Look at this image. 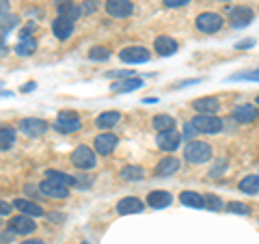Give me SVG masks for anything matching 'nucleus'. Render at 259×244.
I'll list each match as a JSON object with an SVG mask.
<instances>
[{
    "label": "nucleus",
    "instance_id": "nucleus-1",
    "mask_svg": "<svg viewBox=\"0 0 259 244\" xmlns=\"http://www.w3.org/2000/svg\"><path fill=\"white\" fill-rule=\"evenodd\" d=\"M184 158L190 165H205L212 160V147L203 141H190L184 149Z\"/></svg>",
    "mask_w": 259,
    "mask_h": 244
},
{
    "label": "nucleus",
    "instance_id": "nucleus-2",
    "mask_svg": "<svg viewBox=\"0 0 259 244\" xmlns=\"http://www.w3.org/2000/svg\"><path fill=\"white\" fill-rule=\"evenodd\" d=\"M223 15L221 13H214V11H205L197 15V20H194V26H197L199 32H205V35H212V32H218L223 28Z\"/></svg>",
    "mask_w": 259,
    "mask_h": 244
},
{
    "label": "nucleus",
    "instance_id": "nucleus-3",
    "mask_svg": "<svg viewBox=\"0 0 259 244\" xmlns=\"http://www.w3.org/2000/svg\"><path fill=\"white\" fill-rule=\"evenodd\" d=\"M190 124L201 134H216V132H221V130L225 128V121L221 117H216V115H197Z\"/></svg>",
    "mask_w": 259,
    "mask_h": 244
},
{
    "label": "nucleus",
    "instance_id": "nucleus-4",
    "mask_svg": "<svg viewBox=\"0 0 259 244\" xmlns=\"http://www.w3.org/2000/svg\"><path fill=\"white\" fill-rule=\"evenodd\" d=\"M80 128H82V121H80V117L76 115V112H71V110L59 112L56 124H54V130L56 132H61V134H74V132H78Z\"/></svg>",
    "mask_w": 259,
    "mask_h": 244
},
{
    "label": "nucleus",
    "instance_id": "nucleus-5",
    "mask_svg": "<svg viewBox=\"0 0 259 244\" xmlns=\"http://www.w3.org/2000/svg\"><path fill=\"white\" fill-rule=\"evenodd\" d=\"M71 165L80 171H89L97 165V158H95V151L91 147H87V145H80V147L74 149L71 153Z\"/></svg>",
    "mask_w": 259,
    "mask_h": 244
},
{
    "label": "nucleus",
    "instance_id": "nucleus-6",
    "mask_svg": "<svg viewBox=\"0 0 259 244\" xmlns=\"http://www.w3.org/2000/svg\"><path fill=\"white\" fill-rule=\"evenodd\" d=\"M119 59L123 63H130V65H136V63H147L151 59V52L147 48L143 46H130V48H123L119 52Z\"/></svg>",
    "mask_w": 259,
    "mask_h": 244
},
{
    "label": "nucleus",
    "instance_id": "nucleus-7",
    "mask_svg": "<svg viewBox=\"0 0 259 244\" xmlns=\"http://www.w3.org/2000/svg\"><path fill=\"white\" fill-rule=\"evenodd\" d=\"M7 227H9L7 231H11L13 235H30V233H35V229H37V225L32 223V218L26 216V214L13 216Z\"/></svg>",
    "mask_w": 259,
    "mask_h": 244
},
{
    "label": "nucleus",
    "instance_id": "nucleus-8",
    "mask_svg": "<svg viewBox=\"0 0 259 244\" xmlns=\"http://www.w3.org/2000/svg\"><path fill=\"white\" fill-rule=\"evenodd\" d=\"M253 18H255V11L250 9V7H233V9L229 11V24L233 28H244V26H248L250 22H253Z\"/></svg>",
    "mask_w": 259,
    "mask_h": 244
},
{
    "label": "nucleus",
    "instance_id": "nucleus-9",
    "mask_svg": "<svg viewBox=\"0 0 259 244\" xmlns=\"http://www.w3.org/2000/svg\"><path fill=\"white\" fill-rule=\"evenodd\" d=\"M158 147L162 151H175L177 147L182 145V134L177 130H164V132H158V138H156Z\"/></svg>",
    "mask_w": 259,
    "mask_h": 244
},
{
    "label": "nucleus",
    "instance_id": "nucleus-10",
    "mask_svg": "<svg viewBox=\"0 0 259 244\" xmlns=\"http://www.w3.org/2000/svg\"><path fill=\"white\" fill-rule=\"evenodd\" d=\"M259 117V110L255 104H238L236 108L231 110V119L238 121V124H253Z\"/></svg>",
    "mask_w": 259,
    "mask_h": 244
},
{
    "label": "nucleus",
    "instance_id": "nucleus-11",
    "mask_svg": "<svg viewBox=\"0 0 259 244\" xmlns=\"http://www.w3.org/2000/svg\"><path fill=\"white\" fill-rule=\"evenodd\" d=\"M39 190H41V194H46V197H52V199H67L69 197V186L65 184H59L54 180H46L39 184Z\"/></svg>",
    "mask_w": 259,
    "mask_h": 244
},
{
    "label": "nucleus",
    "instance_id": "nucleus-12",
    "mask_svg": "<svg viewBox=\"0 0 259 244\" xmlns=\"http://www.w3.org/2000/svg\"><path fill=\"white\" fill-rule=\"evenodd\" d=\"M46 130H48V124L44 119H37V117H26V119H22L20 121V132L22 134H26V136H41L46 134Z\"/></svg>",
    "mask_w": 259,
    "mask_h": 244
},
{
    "label": "nucleus",
    "instance_id": "nucleus-13",
    "mask_svg": "<svg viewBox=\"0 0 259 244\" xmlns=\"http://www.w3.org/2000/svg\"><path fill=\"white\" fill-rule=\"evenodd\" d=\"M134 11V5L132 0H106V13L110 18H127V15H132Z\"/></svg>",
    "mask_w": 259,
    "mask_h": 244
},
{
    "label": "nucleus",
    "instance_id": "nucleus-14",
    "mask_svg": "<svg viewBox=\"0 0 259 244\" xmlns=\"http://www.w3.org/2000/svg\"><path fill=\"white\" fill-rule=\"evenodd\" d=\"M192 108L199 112V115H216L218 110H221V100L218 97H199V100L192 102Z\"/></svg>",
    "mask_w": 259,
    "mask_h": 244
},
{
    "label": "nucleus",
    "instance_id": "nucleus-15",
    "mask_svg": "<svg viewBox=\"0 0 259 244\" xmlns=\"http://www.w3.org/2000/svg\"><path fill=\"white\" fill-rule=\"evenodd\" d=\"M119 143V138L112 134V132H104V134H97L95 136V151L102 153V156H108V153L115 151Z\"/></svg>",
    "mask_w": 259,
    "mask_h": 244
},
{
    "label": "nucleus",
    "instance_id": "nucleus-16",
    "mask_svg": "<svg viewBox=\"0 0 259 244\" xmlns=\"http://www.w3.org/2000/svg\"><path fill=\"white\" fill-rule=\"evenodd\" d=\"M180 167H182L180 158H175V156H166V158H162V160L158 162V165H156V169H153V173H156V177H168V175L177 173V171H180Z\"/></svg>",
    "mask_w": 259,
    "mask_h": 244
},
{
    "label": "nucleus",
    "instance_id": "nucleus-17",
    "mask_svg": "<svg viewBox=\"0 0 259 244\" xmlns=\"http://www.w3.org/2000/svg\"><path fill=\"white\" fill-rule=\"evenodd\" d=\"M52 32H54L56 39L67 42V39L71 37V32H74V22H71L69 18H63V15H59V18L52 22Z\"/></svg>",
    "mask_w": 259,
    "mask_h": 244
},
{
    "label": "nucleus",
    "instance_id": "nucleus-18",
    "mask_svg": "<svg viewBox=\"0 0 259 244\" xmlns=\"http://www.w3.org/2000/svg\"><path fill=\"white\" fill-rule=\"evenodd\" d=\"M145 210V203L136 197H123L117 203V212L121 216H127V214H141Z\"/></svg>",
    "mask_w": 259,
    "mask_h": 244
},
{
    "label": "nucleus",
    "instance_id": "nucleus-19",
    "mask_svg": "<svg viewBox=\"0 0 259 244\" xmlns=\"http://www.w3.org/2000/svg\"><path fill=\"white\" fill-rule=\"evenodd\" d=\"M153 48H156V52L160 54V56H171V54H175L177 52V42L173 37H168V35H160V37H156V42H153Z\"/></svg>",
    "mask_w": 259,
    "mask_h": 244
},
{
    "label": "nucleus",
    "instance_id": "nucleus-20",
    "mask_svg": "<svg viewBox=\"0 0 259 244\" xmlns=\"http://www.w3.org/2000/svg\"><path fill=\"white\" fill-rule=\"evenodd\" d=\"M171 192H166V190H153L149 192V197H147V206L153 208V210H164L166 206H171Z\"/></svg>",
    "mask_w": 259,
    "mask_h": 244
},
{
    "label": "nucleus",
    "instance_id": "nucleus-21",
    "mask_svg": "<svg viewBox=\"0 0 259 244\" xmlns=\"http://www.w3.org/2000/svg\"><path fill=\"white\" fill-rule=\"evenodd\" d=\"M13 208L20 210V212L26 214V216H44V208L35 201H28V199H15Z\"/></svg>",
    "mask_w": 259,
    "mask_h": 244
},
{
    "label": "nucleus",
    "instance_id": "nucleus-22",
    "mask_svg": "<svg viewBox=\"0 0 259 244\" xmlns=\"http://www.w3.org/2000/svg\"><path fill=\"white\" fill-rule=\"evenodd\" d=\"M37 50V39L30 35H20V42L15 46V54L18 56H30Z\"/></svg>",
    "mask_w": 259,
    "mask_h": 244
},
{
    "label": "nucleus",
    "instance_id": "nucleus-23",
    "mask_svg": "<svg viewBox=\"0 0 259 244\" xmlns=\"http://www.w3.org/2000/svg\"><path fill=\"white\" fill-rule=\"evenodd\" d=\"M119 119H121V112H117V110H106V112H102V115H97L95 126L100 128V130H110L112 126L119 124Z\"/></svg>",
    "mask_w": 259,
    "mask_h": 244
},
{
    "label": "nucleus",
    "instance_id": "nucleus-24",
    "mask_svg": "<svg viewBox=\"0 0 259 244\" xmlns=\"http://www.w3.org/2000/svg\"><path fill=\"white\" fill-rule=\"evenodd\" d=\"M143 87V80L141 78H125V80H121V83H115L112 85V91H117V93H132L136 91V89H141Z\"/></svg>",
    "mask_w": 259,
    "mask_h": 244
},
{
    "label": "nucleus",
    "instance_id": "nucleus-25",
    "mask_svg": "<svg viewBox=\"0 0 259 244\" xmlns=\"http://www.w3.org/2000/svg\"><path fill=\"white\" fill-rule=\"evenodd\" d=\"M180 201H182V206H188V208H197V210L203 208V197L194 190H184L180 194Z\"/></svg>",
    "mask_w": 259,
    "mask_h": 244
},
{
    "label": "nucleus",
    "instance_id": "nucleus-26",
    "mask_svg": "<svg viewBox=\"0 0 259 244\" xmlns=\"http://www.w3.org/2000/svg\"><path fill=\"white\" fill-rule=\"evenodd\" d=\"M121 180H125V182H139L145 177V171L143 167H136V165H130V167H123L121 169Z\"/></svg>",
    "mask_w": 259,
    "mask_h": 244
},
{
    "label": "nucleus",
    "instance_id": "nucleus-27",
    "mask_svg": "<svg viewBox=\"0 0 259 244\" xmlns=\"http://www.w3.org/2000/svg\"><path fill=\"white\" fill-rule=\"evenodd\" d=\"M238 188L244 194H257L259 192V175H246L244 180L238 184Z\"/></svg>",
    "mask_w": 259,
    "mask_h": 244
},
{
    "label": "nucleus",
    "instance_id": "nucleus-28",
    "mask_svg": "<svg viewBox=\"0 0 259 244\" xmlns=\"http://www.w3.org/2000/svg\"><path fill=\"white\" fill-rule=\"evenodd\" d=\"M15 143V130L9 126H0V149H9Z\"/></svg>",
    "mask_w": 259,
    "mask_h": 244
},
{
    "label": "nucleus",
    "instance_id": "nucleus-29",
    "mask_svg": "<svg viewBox=\"0 0 259 244\" xmlns=\"http://www.w3.org/2000/svg\"><path fill=\"white\" fill-rule=\"evenodd\" d=\"M151 126L158 130V132H164V130H173L175 128V119L171 115H156L151 119Z\"/></svg>",
    "mask_w": 259,
    "mask_h": 244
},
{
    "label": "nucleus",
    "instance_id": "nucleus-30",
    "mask_svg": "<svg viewBox=\"0 0 259 244\" xmlns=\"http://www.w3.org/2000/svg\"><path fill=\"white\" fill-rule=\"evenodd\" d=\"M46 177L48 180H54V182H59V184H65V186H74V177L67 175V173H63V171H46Z\"/></svg>",
    "mask_w": 259,
    "mask_h": 244
},
{
    "label": "nucleus",
    "instance_id": "nucleus-31",
    "mask_svg": "<svg viewBox=\"0 0 259 244\" xmlns=\"http://www.w3.org/2000/svg\"><path fill=\"white\" fill-rule=\"evenodd\" d=\"M80 11H82V9H78V7H76V5H71V3H65V5L59 7V15H63V18H69L71 22L78 20Z\"/></svg>",
    "mask_w": 259,
    "mask_h": 244
},
{
    "label": "nucleus",
    "instance_id": "nucleus-32",
    "mask_svg": "<svg viewBox=\"0 0 259 244\" xmlns=\"http://www.w3.org/2000/svg\"><path fill=\"white\" fill-rule=\"evenodd\" d=\"M110 54H112V52L108 50V48L95 46V48H91V52H89V59H91V61H108Z\"/></svg>",
    "mask_w": 259,
    "mask_h": 244
},
{
    "label": "nucleus",
    "instance_id": "nucleus-33",
    "mask_svg": "<svg viewBox=\"0 0 259 244\" xmlns=\"http://www.w3.org/2000/svg\"><path fill=\"white\" fill-rule=\"evenodd\" d=\"M18 26V18L15 15H3L0 18V35H9V30Z\"/></svg>",
    "mask_w": 259,
    "mask_h": 244
},
{
    "label": "nucleus",
    "instance_id": "nucleus-34",
    "mask_svg": "<svg viewBox=\"0 0 259 244\" xmlns=\"http://www.w3.org/2000/svg\"><path fill=\"white\" fill-rule=\"evenodd\" d=\"M227 212H231V214H242V216H246L250 212V208L246 206V203H240V201H231V203H227Z\"/></svg>",
    "mask_w": 259,
    "mask_h": 244
},
{
    "label": "nucleus",
    "instance_id": "nucleus-35",
    "mask_svg": "<svg viewBox=\"0 0 259 244\" xmlns=\"http://www.w3.org/2000/svg\"><path fill=\"white\" fill-rule=\"evenodd\" d=\"M203 208L205 210H212V212H216V210L223 208V201L216 197V194H205L203 197Z\"/></svg>",
    "mask_w": 259,
    "mask_h": 244
},
{
    "label": "nucleus",
    "instance_id": "nucleus-36",
    "mask_svg": "<svg viewBox=\"0 0 259 244\" xmlns=\"http://www.w3.org/2000/svg\"><path fill=\"white\" fill-rule=\"evenodd\" d=\"M229 80H255V83H259V69H255V71H246V74L231 76Z\"/></svg>",
    "mask_w": 259,
    "mask_h": 244
},
{
    "label": "nucleus",
    "instance_id": "nucleus-37",
    "mask_svg": "<svg viewBox=\"0 0 259 244\" xmlns=\"http://www.w3.org/2000/svg\"><path fill=\"white\" fill-rule=\"evenodd\" d=\"M164 3V7H168V9H180V7H186L190 3V0H162Z\"/></svg>",
    "mask_w": 259,
    "mask_h": 244
},
{
    "label": "nucleus",
    "instance_id": "nucleus-38",
    "mask_svg": "<svg viewBox=\"0 0 259 244\" xmlns=\"http://www.w3.org/2000/svg\"><path fill=\"white\" fill-rule=\"evenodd\" d=\"M97 0H84V5H82V13H93L97 11Z\"/></svg>",
    "mask_w": 259,
    "mask_h": 244
},
{
    "label": "nucleus",
    "instance_id": "nucleus-39",
    "mask_svg": "<svg viewBox=\"0 0 259 244\" xmlns=\"http://www.w3.org/2000/svg\"><path fill=\"white\" fill-rule=\"evenodd\" d=\"M110 76L125 80V78H132V76H134V71H123V69H119V71H110Z\"/></svg>",
    "mask_w": 259,
    "mask_h": 244
},
{
    "label": "nucleus",
    "instance_id": "nucleus-40",
    "mask_svg": "<svg viewBox=\"0 0 259 244\" xmlns=\"http://www.w3.org/2000/svg\"><path fill=\"white\" fill-rule=\"evenodd\" d=\"M255 46V39H244V42H238L236 44V48H238V50H246V48H253Z\"/></svg>",
    "mask_w": 259,
    "mask_h": 244
},
{
    "label": "nucleus",
    "instance_id": "nucleus-41",
    "mask_svg": "<svg viewBox=\"0 0 259 244\" xmlns=\"http://www.w3.org/2000/svg\"><path fill=\"white\" fill-rule=\"evenodd\" d=\"M11 208H13V206H9V203H7V201L0 199V216H9Z\"/></svg>",
    "mask_w": 259,
    "mask_h": 244
},
{
    "label": "nucleus",
    "instance_id": "nucleus-42",
    "mask_svg": "<svg viewBox=\"0 0 259 244\" xmlns=\"http://www.w3.org/2000/svg\"><path fill=\"white\" fill-rule=\"evenodd\" d=\"M9 15V0H0V18Z\"/></svg>",
    "mask_w": 259,
    "mask_h": 244
},
{
    "label": "nucleus",
    "instance_id": "nucleus-43",
    "mask_svg": "<svg viewBox=\"0 0 259 244\" xmlns=\"http://www.w3.org/2000/svg\"><path fill=\"white\" fill-rule=\"evenodd\" d=\"M13 240V233L7 231V233H0V244H9Z\"/></svg>",
    "mask_w": 259,
    "mask_h": 244
},
{
    "label": "nucleus",
    "instance_id": "nucleus-44",
    "mask_svg": "<svg viewBox=\"0 0 259 244\" xmlns=\"http://www.w3.org/2000/svg\"><path fill=\"white\" fill-rule=\"evenodd\" d=\"M35 87H37V83H28V85H24V87H22V93H30V91H35Z\"/></svg>",
    "mask_w": 259,
    "mask_h": 244
},
{
    "label": "nucleus",
    "instance_id": "nucleus-45",
    "mask_svg": "<svg viewBox=\"0 0 259 244\" xmlns=\"http://www.w3.org/2000/svg\"><path fill=\"white\" fill-rule=\"evenodd\" d=\"M188 85H199V80H184V83H180V87H188Z\"/></svg>",
    "mask_w": 259,
    "mask_h": 244
},
{
    "label": "nucleus",
    "instance_id": "nucleus-46",
    "mask_svg": "<svg viewBox=\"0 0 259 244\" xmlns=\"http://www.w3.org/2000/svg\"><path fill=\"white\" fill-rule=\"evenodd\" d=\"M22 244H46L44 240H26V242H22Z\"/></svg>",
    "mask_w": 259,
    "mask_h": 244
},
{
    "label": "nucleus",
    "instance_id": "nucleus-47",
    "mask_svg": "<svg viewBox=\"0 0 259 244\" xmlns=\"http://www.w3.org/2000/svg\"><path fill=\"white\" fill-rule=\"evenodd\" d=\"M143 102H145V104H153V102H158V97H145Z\"/></svg>",
    "mask_w": 259,
    "mask_h": 244
},
{
    "label": "nucleus",
    "instance_id": "nucleus-48",
    "mask_svg": "<svg viewBox=\"0 0 259 244\" xmlns=\"http://www.w3.org/2000/svg\"><path fill=\"white\" fill-rule=\"evenodd\" d=\"M255 106H259V95H257V100H255Z\"/></svg>",
    "mask_w": 259,
    "mask_h": 244
},
{
    "label": "nucleus",
    "instance_id": "nucleus-49",
    "mask_svg": "<svg viewBox=\"0 0 259 244\" xmlns=\"http://www.w3.org/2000/svg\"><path fill=\"white\" fill-rule=\"evenodd\" d=\"M82 244H89V242H82Z\"/></svg>",
    "mask_w": 259,
    "mask_h": 244
},
{
    "label": "nucleus",
    "instance_id": "nucleus-50",
    "mask_svg": "<svg viewBox=\"0 0 259 244\" xmlns=\"http://www.w3.org/2000/svg\"><path fill=\"white\" fill-rule=\"evenodd\" d=\"M223 3H227V0H223Z\"/></svg>",
    "mask_w": 259,
    "mask_h": 244
}]
</instances>
